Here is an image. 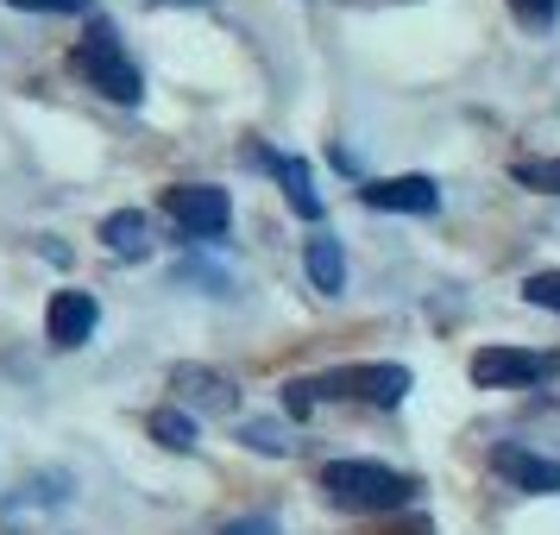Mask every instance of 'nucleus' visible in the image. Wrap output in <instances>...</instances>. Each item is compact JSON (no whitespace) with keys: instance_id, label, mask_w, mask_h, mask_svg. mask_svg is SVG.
Returning a JSON list of instances; mask_svg holds the SVG:
<instances>
[{"instance_id":"1","label":"nucleus","mask_w":560,"mask_h":535,"mask_svg":"<svg viewBox=\"0 0 560 535\" xmlns=\"http://www.w3.org/2000/svg\"><path fill=\"white\" fill-rule=\"evenodd\" d=\"M322 491H328L340 510H404L409 498H416V485L404 479V473H390V466H378V460H328L322 466Z\"/></svg>"},{"instance_id":"2","label":"nucleus","mask_w":560,"mask_h":535,"mask_svg":"<svg viewBox=\"0 0 560 535\" xmlns=\"http://www.w3.org/2000/svg\"><path fill=\"white\" fill-rule=\"evenodd\" d=\"M77 77L89 82V89H102L107 102H120V107H132L139 95H145V77H139V63L127 57V45H120V32L107 26H89V38L77 45Z\"/></svg>"},{"instance_id":"3","label":"nucleus","mask_w":560,"mask_h":535,"mask_svg":"<svg viewBox=\"0 0 560 535\" xmlns=\"http://www.w3.org/2000/svg\"><path fill=\"white\" fill-rule=\"evenodd\" d=\"M315 397H365V404H404L416 379H409V365H340V372H322V379L308 384Z\"/></svg>"},{"instance_id":"4","label":"nucleus","mask_w":560,"mask_h":535,"mask_svg":"<svg viewBox=\"0 0 560 535\" xmlns=\"http://www.w3.org/2000/svg\"><path fill=\"white\" fill-rule=\"evenodd\" d=\"M560 372V353H523V347H479L472 353V384L479 391H523L548 384Z\"/></svg>"},{"instance_id":"5","label":"nucleus","mask_w":560,"mask_h":535,"mask_svg":"<svg viewBox=\"0 0 560 535\" xmlns=\"http://www.w3.org/2000/svg\"><path fill=\"white\" fill-rule=\"evenodd\" d=\"M164 214L189 240H221L233 221V202H228V189H214V183H177V189H164Z\"/></svg>"},{"instance_id":"6","label":"nucleus","mask_w":560,"mask_h":535,"mask_svg":"<svg viewBox=\"0 0 560 535\" xmlns=\"http://www.w3.org/2000/svg\"><path fill=\"white\" fill-rule=\"evenodd\" d=\"M491 466H498V473H504L516 491H535V498H560V460H541L535 447L498 441V447H491Z\"/></svg>"},{"instance_id":"7","label":"nucleus","mask_w":560,"mask_h":535,"mask_svg":"<svg viewBox=\"0 0 560 535\" xmlns=\"http://www.w3.org/2000/svg\"><path fill=\"white\" fill-rule=\"evenodd\" d=\"M95 322H102V303L89 296V290H57L51 309H45V334H51V347H82L89 334H95Z\"/></svg>"},{"instance_id":"8","label":"nucleus","mask_w":560,"mask_h":535,"mask_svg":"<svg viewBox=\"0 0 560 535\" xmlns=\"http://www.w3.org/2000/svg\"><path fill=\"white\" fill-rule=\"evenodd\" d=\"M359 196L372 208H384V214H434V208H441L434 177H384V183H365Z\"/></svg>"},{"instance_id":"9","label":"nucleus","mask_w":560,"mask_h":535,"mask_svg":"<svg viewBox=\"0 0 560 535\" xmlns=\"http://www.w3.org/2000/svg\"><path fill=\"white\" fill-rule=\"evenodd\" d=\"M171 384L177 391H189L202 409H214V416H228L233 404H240V391H233V379H221V372H202V365H177L171 372Z\"/></svg>"},{"instance_id":"10","label":"nucleus","mask_w":560,"mask_h":535,"mask_svg":"<svg viewBox=\"0 0 560 535\" xmlns=\"http://www.w3.org/2000/svg\"><path fill=\"white\" fill-rule=\"evenodd\" d=\"M303 258H308V283H315L322 296H340V290H347V253H340L334 233H315Z\"/></svg>"},{"instance_id":"11","label":"nucleus","mask_w":560,"mask_h":535,"mask_svg":"<svg viewBox=\"0 0 560 535\" xmlns=\"http://www.w3.org/2000/svg\"><path fill=\"white\" fill-rule=\"evenodd\" d=\"M271 171H278L283 196H290V208L303 214V221H322V196H315V177H308L303 158H271Z\"/></svg>"},{"instance_id":"12","label":"nucleus","mask_w":560,"mask_h":535,"mask_svg":"<svg viewBox=\"0 0 560 535\" xmlns=\"http://www.w3.org/2000/svg\"><path fill=\"white\" fill-rule=\"evenodd\" d=\"M102 240H107L120 258H145V214H139V208L107 214V221H102Z\"/></svg>"},{"instance_id":"13","label":"nucleus","mask_w":560,"mask_h":535,"mask_svg":"<svg viewBox=\"0 0 560 535\" xmlns=\"http://www.w3.org/2000/svg\"><path fill=\"white\" fill-rule=\"evenodd\" d=\"M152 441H164L171 454H189V447H196V422H189L183 409H158L152 416Z\"/></svg>"},{"instance_id":"14","label":"nucleus","mask_w":560,"mask_h":535,"mask_svg":"<svg viewBox=\"0 0 560 535\" xmlns=\"http://www.w3.org/2000/svg\"><path fill=\"white\" fill-rule=\"evenodd\" d=\"M516 183H523V189L560 196V158H523V164H516Z\"/></svg>"},{"instance_id":"15","label":"nucleus","mask_w":560,"mask_h":535,"mask_svg":"<svg viewBox=\"0 0 560 535\" xmlns=\"http://www.w3.org/2000/svg\"><path fill=\"white\" fill-rule=\"evenodd\" d=\"M523 296H529L535 309H548V315H560V271H535V278L523 283Z\"/></svg>"},{"instance_id":"16","label":"nucleus","mask_w":560,"mask_h":535,"mask_svg":"<svg viewBox=\"0 0 560 535\" xmlns=\"http://www.w3.org/2000/svg\"><path fill=\"white\" fill-rule=\"evenodd\" d=\"M240 441H246V447H258V454H283V447H290L278 422H253V429H240Z\"/></svg>"},{"instance_id":"17","label":"nucleus","mask_w":560,"mask_h":535,"mask_svg":"<svg viewBox=\"0 0 560 535\" xmlns=\"http://www.w3.org/2000/svg\"><path fill=\"white\" fill-rule=\"evenodd\" d=\"M7 7H20V13H89L95 0H7Z\"/></svg>"},{"instance_id":"18","label":"nucleus","mask_w":560,"mask_h":535,"mask_svg":"<svg viewBox=\"0 0 560 535\" xmlns=\"http://www.w3.org/2000/svg\"><path fill=\"white\" fill-rule=\"evenodd\" d=\"M510 7H516V20H523V26H548L560 0H510Z\"/></svg>"},{"instance_id":"19","label":"nucleus","mask_w":560,"mask_h":535,"mask_svg":"<svg viewBox=\"0 0 560 535\" xmlns=\"http://www.w3.org/2000/svg\"><path fill=\"white\" fill-rule=\"evenodd\" d=\"M221 535H278V523H271V516H233Z\"/></svg>"},{"instance_id":"20","label":"nucleus","mask_w":560,"mask_h":535,"mask_svg":"<svg viewBox=\"0 0 560 535\" xmlns=\"http://www.w3.org/2000/svg\"><path fill=\"white\" fill-rule=\"evenodd\" d=\"M283 404H290V416H308V404H315V391H308V379H296V384H290V397H283Z\"/></svg>"}]
</instances>
